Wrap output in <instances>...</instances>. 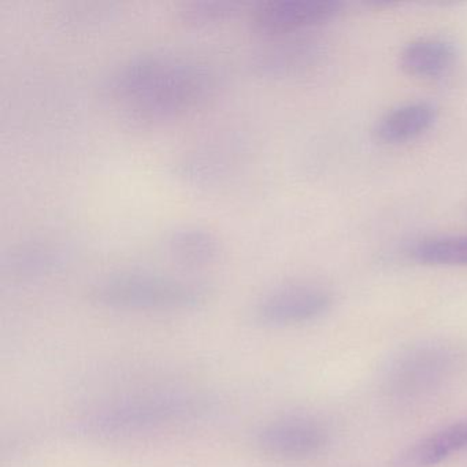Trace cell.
Listing matches in <instances>:
<instances>
[{
    "mask_svg": "<svg viewBox=\"0 0 467 467\" xmlns=\"http://www.w3.org/2000/svg\"><path fill=\"white\" fill-rule=\"evenodd\" d=\"M65 262L64 251L50 242L18 245L6 256L4 270L15 278H35L58 269Z\"/></svg>",
    "mask_w": 467,
    "mask_h": 467,
    "instance_id": "13",
    "label": "cell"
},
{
    "mask_svg": "<svg viewBox=\"0 0 467 467\" xmlns=\"http://www.w3.org/2000/svg\"><path fill=\"white\" fill-rule=\"evenodd\" d=\"M207 284L152 272H119L102 278L92 289L100 306L130 311H187L206 305Z\"/></svg>",
    "mask_w": 467,
    "mask_h": 467,
    "instance_id": "3",
    "label": "cell"
},
{
    "mask_svg": "<svg viewBox=\"0 0 467 467\" xmlns=\"http://www.w3.org/2000/svg\"><path fill=\"white\" fill-rule=\"evenodd\" d=\"M254 50L250 67L265 78H286L308 69L319 57V45L310 37L296 35L275 36Z\"/></svg>",
    "mask_w": 467,
    "mask_h": 467,
    "instance_id": "8",
    "label": "cell"
},
{
    "mask_svg": "<svg viewBox=\"0 0 467 467\" xmlns=\"http://www.w3.org/2000/svg\"><path fill=\"white\" fill-rule=\"evenodd\" d=\"M456 366L458 355L445 344H418L388 362L382 377L384 387L396 398L425 395L447 381Z\"/></svg>",
    "mask_w": 467,
    "mask_h": 467,
    "instance_id": "4",
    "label": "cell"
},
{
    "mask_svg": "<svg viewBox=\"0 0 467 467\" xmlns=\"http://www.w3.org/2000/svg\"><path fill=\"white\" fill-rule=\"evenodd\" d=\"M463 451H467V418L412 442L395 456L392 467H434Z\"/></svg>",
    "mask_w": 467,
    "mask_h": 467,
    "instance_id": "9",
    "label": "cell"
},
{
    "mask_svg": "<svg viewBox=\"0 0 467 467\" xmlns=\"http://www.w3.org/2000/svg\"><path fill=\"white\" fill-rule=\"evenodd\" d=\"M169 255L187 266H204L220 256L221 243L217 234L201 225H180L165 237Z\"/></svg>",
    "mask_w": 467,
    "mask_h": 467,
    "instance_id": "11",
    "label": "cell"
},
{
    "mask_svg": "<svg viewBox=\"0 0 467 467\" xmlns=\"http://www.w3.org/2000/svg\"><path fill=\"white\" fill-rule=\"evenodd\" d=\"M332 303V295L322 286L295 284L262 296L254 306L253 318L266 327H296L321 318Z\"/></svg>",
    "mask_w": 467,
    "mask_h": 467,
    "instance_id": "5",
    "label": "cell"
},
{
    "mask_svg": "<svg viewBox=\"0 0 467 467\" xmlns=\"http://www.w3.org/2000/svg\"><path fill=\"white\" fill-rule=\"evenodd\" d=\"M338 0H266L254 7V29L270 36L296 35L335 20L343 13Z\"/></svg>",
    "mask_w": 467,
    "mask_h": 467,
    "instance_id": "7",
    "label": "cell"
},
{
    "mask_svg": "<svg viewBox=\"0 0 467 467\" xmlns=\"http://www.w3.org/2000/svg\"><path fill=\"white\" fill-rule=\"evenodd\" d=\"M239 5L225 0H193L179 10L182 23L192 26H207L221 23L237 13Z\"/></svg>",
    "mask_w": 467,
    "mask_h": 467,
    "instance_id": "15",
    "label": "cell"
},
{
    "mask_svg": "<svg viewBox=\"0 0 467 467\" xmlns=\"http://www.w3.org/2000/svg\"><path fill=\"white\" fill-rule=\"evenodd\" d=\"M410 255L429 266L467 267V236L434 237L417 243Z\"/></svg>",
    "mask_w": 467,
    "mask_h": 467,
    "instance_id": "14",
    "label": "cell"
},
{
    "mask_svg": "<svg viewBox=\"0 0 467 467\" xmlns=\"http://www.w3.org/2000/svg\"><path fill=\"white\" fill-rule=\"evenodd\" d=\"M436 119L437 109L431 103H407L381 117L374 133L384 144L406 143L428 132Z\"/></svg>",
    "mask_w": 467,
    "mask_h": 467,
    "instance_id": "10",
    "label": "cell"
},
{
    "mask_svg": "<svg viewBox=\"0 0 467 467\" xmlns=\"http://www.w3.org/2000/svg\"><path fill=\"white\" fill-rule=\"evenodd\" d=\"M254 444L259 452L277 461H306L327 448L329 433L311 418H281L261 426Z\"/></svg>",
    "mask_w": 467,
    "mask_h": 467,
    "instance_id": "6",
    "label": "cell"
},
{
    "mask_svg": "<svg viewBox=\"0 0 467 467\" xmlns=\"http://www.w3.org/2000/svg\"><path fill=\"white\" fill-rule=\"evenodd\" d=\"M213 410L214 403L206 396L185 393L143 396L91 412L80 420L78 431L94 439H124L193 422Z\"/></svg>",
    "mask_w": 467,
    "mask_h": 467,
    "instance_id": "2",
    "label": "cell"
},
{
    "mask_svg": "<svg viewBox=\"0 0 467 467\" xmlns=\"http://www.w3.org/2000/svg\"><path fill=\"white\" fill-rule=\"evenodd\" d=\"M220 88L214 67L165 51L130 57L106 78L105 92L138 127L162 124L203 106Z\"/></svg>",
    "mask_w": 467,
    "mask_h": 467,
    "instance_id": "1",
    "label": "cell"
},
{
    "mask_svg": "<svg viewBox=\"0 0 467 467\" xmlns=\"http://www.w3.org/2000/svg\"><path fill=\"white\" fill-rule=\"evenodd\" d=\"M456 50L444 39H420L410 43L400 54L404 73L420 78H437L455 64Z\"/></svg>",
    "mask_w": 467,
    "mask_h": 467,
    "instance_id": "12",
    "label": "cell"
}]
</instances>
